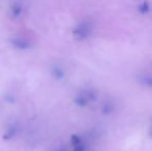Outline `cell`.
Wrapping results in <instances>:
<instances>
[{"label": "cell", "instance_id": "cell-1", "mask_svg": "<svg viewBox=\"0 0 152 151\" xmlns=\"http://www.w3.org/2000/svg\"><path fill=\"white\" fill-rule=\"evenodd\" d=\"M92 32V25L89 22H82L74 29L72 34L77 40H84L90 36Z\"/></svg>", "mask_w": 152, "mask_h": 151}, {"label": "cell", "instance_id": "cell-2", "mask_svg": "<svg viewBox=\"0 0 152 151\" xmlns=\"http://www.w3.org/2000/svg\"><path fill=\"white\" fill-rule=\"evenodd\" d=\"M12 42L15 47L19 49H22V50H25V49H28L31 47V44L26 40L25 38H20V37H17V38H14L12 39Z\"/></svg>", "mask_w": 152, "mask_h": 151}, {"label": "cell", "instance_id": "cell-3", "mask_svg": "<svg viewBox=\"0 0 152 151\" xmlns=\"http://www.w3.org/2000/svg\"><path fill=\"white\" fill-rule=\"evenodd\" d=\"M89 98L87 96V94H79L77 95V97L75 98V103L76 105L80 106V107H85L89 104Z\"/></svg>", "mask_w": 152, "mask_h": 151}, {"label": "cell", "instance_id": "cell-4", "mask_svg": "<svg viewBox=\"0 0 152 151\" xmlns=\"http://www.w3.org/2000/svg\"><path fill=\"white\" fill-rule=\"evenodd\" d=\"M102 113L106 114V115L111 114V113H113V111H114V106H113V104H111V103H104V105H102Z\"/></svg>", "mask_w": 152, "mask_h": 151}, {"label": "cell", "instance_id": "cell-5", "mask_svg": "<svg viewBox=\"0 0 152 151\" xmlns=\"http://www.w3.org/2000/svg\"><path fill=\"white\" fill-rule=\"evenodd\" d=\"M139 81L140 83H142L143 85H146L148 87H151L152 88V77L150 76H143L139 78Z\"/></svg>", "mask_w": 152, "mask_h": 151}, {"label": "cell", "instance_id": "cell-6", "mask_svg": "<svg viewBox=\"0 0 152 151\" xmlns=\"http://www.w3.org/2000/svg\"><path fill=\"white\" fill-rule=\"evenodd\" d=\"M149 8H150L149 3L147 1H144L140 6H139V12H140L141 14L145 15V14H147V12H149Z\"/></svg>", "mask_w": 152, "mask_h": 151}, {"label": "cell", "instance_id": "cell-7", "mask_svg": "<svg viewBox=\"0 0 152 151\" xmlns=\"http://www.w3.org/2000/svg\"><path fill=\"white\" fill-rule=\"evenodd\" d=\"M16 131H17L16 127H10V129H8V131L4 133L3 139L4 140H8V139H10V138H12L15 135H16Z\"/></svg>", "mask_w": 152, "mask_h": 151}, {"label": "cell", "instance_id": "cell-8", "mask_svg": "<svg viewBox=\"0 0 152 151\" xmlns=\"http://www.w3.org/2000/svg\"><path fill=\"white\" fill-rule=\"evenodd\" d=\"M52 74L56 79H62V78H63V76H64L63 71L60 69H58V67H54V69H52Z\"/></svg>", "mask_w": 152, "mask_h": 151}, {"label": "cell", "instance_id": "cell-9", "mask_svg": "<svg viewBox=\"0 0 152 151\" xmlns=\"http://www.w3.org/2000/svg\"><path fill=\"white\" fill-rule=\"evenodd\" d=\"M70 141H72V144L74 146L79 145V144L82 143V141H81V138L79 137V136H77V135H72V139H70Z\"/></svg>", "mask_w": 152, "mask_h": 151}, {"label": "cell", "instance_id": "cell-10", "mask_svg": "<svg viewBox=\"0 0 152 151\" xmlns=\"http://www.w3.org/2000/svg\"><path fill=\"white\" fill-rule=\"evenodd\" d=\"M74 151H85V147L82 143L79 144V145L74 146Z\"/></svg>", "mask_w": 152, "mask_h": 151}, {"label": "cell", "instance_id": "cell-11", "mask_svg": "<svg viewBox=\"0 0 152 151\" xmlns=\"http://www.w3.org/2000/svg\"><path fill=\"white\" fill-rule=\"evenodd\" d=\"M149 135H150V137L152 138V124L150 126V129H149Z\"/></svg>", "mask_w": 152, "mask_h": 151}]
</instances>
